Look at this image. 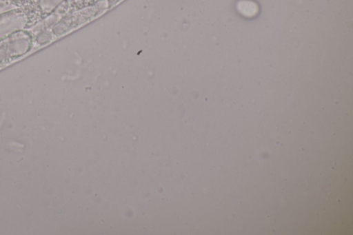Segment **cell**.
Segmentation results:
<instances>
[{
    "label": "cell",
    "instance_id": "6da1fadb",
    "mask_svg": "<svg viewBox=\"0 0 353 235\" xmlns=\"http://www.w3.org/2000/svg\"><path fill=\"white\" fill-rule=\"evenodd\" d=\"M43 19L35 4L10 9L0 12V39L23 30L28 23L34 25Z\"/></svg>",
    "mask_w": 353,
    "mask_h": 235
},
{
    "label": "cell",
    "instance_id": "5b68a950",
    "mask_svg": "<svg viewBox=\"0 0 353 235\" xmlns=\"http://www.w3.org/2000/svg\"><path fill=\"white\" fill-rule=\"evenodd\" d=\"M239 11L246 16H252L257 11V7L254 3L250 1H242L239 4Z\"/></svg>",
    "mask_w": 353,
    "mask_h": 235
},
{
    "label": "cell",
    "instance_id": "ba28073f",
    "mask_svg": "<svg viewBox=\"0 0 353 235\" xmlns=\"http://www.w3.org/2000/svg\"><path fill=\"white\" fill-rule=\"evenodd\" d=\"M7 0H0V8L5 6Z\"/></svg>",
    "mask_w": 353,
    "mask_h": 235
},
{
    "label": "cell",
    "instance_id": "52a82bcc",
    "mask_svg": "<svg viewBox=\"0 0 353 235\" xmlns=\"http://www.w3.org/2000/svg\"><path fill=\"white\" fill-rule=\"evenodd\" d=\"M39 0H7L6 6L10 8H21L35 4Z\"/></svg>",
    "mask_w": 353,
    "mask_h": 235
},
{
    "label": "cell",
    "instance_id": "8992f818",
    "mask_svg": "<svg viewBox=\"0 0 353 235\" xmlns=\"http://www.w3.org/2000/svg\"><path fill=\"white\" fill-rule=\"evenodd\" d=\"M53 34L50 28L45 29L37 34L36 43L37 45H42L50 41Z\"/></svg>",
    "mask_w": 353,
    "mask_h": 235
},
{
    "label": "cell",
    "instance_id": "3957f363",
    "mask_svg": "<svg viewBox=\"0 0 353 235\" xmlns=\"http://www.w3.org/2000/svg\"><path fill=\"white\" fill-rule=\"evenodd\" d=\"M30 46V34L24 30L16 32L0 39V62L24 54Z\"/></svg>",
    "mask_w": 353,
    "mask_h": 235
},
{
    "label": "cell",
    "instance_id": "277c9868",
    "mask_svg": "<svg viewBox=\"0 0 353 235\" xmlns=\"http://www.w3.org/2000/svg\"><path fill=\"white\" fill-rule=\"evenodd\" d=\"M65 0H39L36 5L43 19L51 14Z\"/></svg>",
    "mask_w": 353,
    "mask_h": 235
},
{
    "label": "cell",
    "instance_id": "7a4b0ae2",
    "mask_svg": "<svg viewBox=\"0 0 353 235\" xmlns=\"http://www.w3.org/2000/svg\"><path fill=\"white\" fill-rule=\"evenodd\" d=\"M108 5V0H103L94 6L78 10H72L64 15L50 29L53 35H61L103 12Z\"/></svg>",
    "mask_w": 353,
    "mask_h": 235
}]
</instances>
